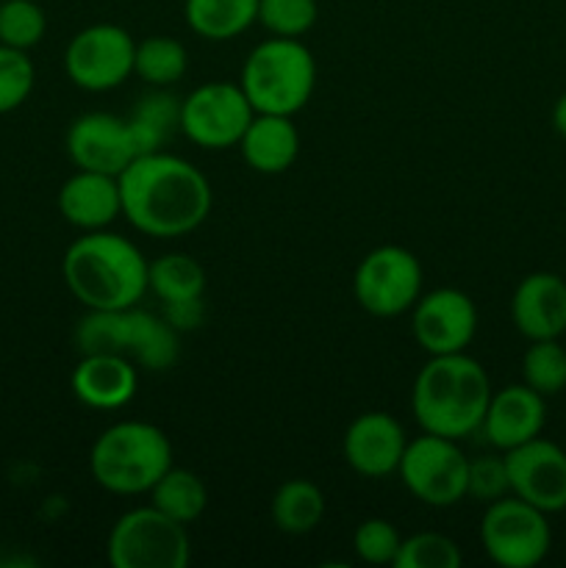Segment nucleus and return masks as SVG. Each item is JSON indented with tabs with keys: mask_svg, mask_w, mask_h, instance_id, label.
<instances>
[{
	"mask_svg": "<svg viewBox=\"0 0 566 568\" xmlns=\"http://www.w3.org/2000/svg\"><path fill=\"white\" fill-rule=\"evenodd\" d=\"M544 422H547V397L533 392L525 383H514V386L492 392L477 433H483L494 449L508 453V449L542 436Z\"/></svg>",
	"mask_w": 566,
	"mask_h": 568,
	"instance_id": "17",
	"label": "nucleus"
},
{
	"mask_svg": "<svg viewBox=\"0 0 566 568\" xmlns=\"http://www.w3.org/2000/svg\"><path fill=\"white\" fill-rule=\"evenodd\" d=\"M469 458L455 438L422 433L405 447L397 475L420 503L431 508H453L466 499Z\"/></svg>",
	"mask_w": 566,
	"mask_h": 568,
	"instance_id": "9",
	"label": "nucleus"
},
{
	"mask_svg": "<svg viewBox=\"0 0 566 568\" xmlns=\"http://www.w3.org/2000/svg\"><path fill=\"white\" fill-rule=\"evenodd\" d=\"M172 466V444L161 427L128 419L105 427L89 453L94 483L117 497L148 494Z\"/></svg>",
	"mask_w": 566,
	"mask_h": 568,
	"instance_id": "4",
	"label": "nucleus"
},
{
	"mask_svg": "<svg viewBox=\"0 0 566 568\" xmlns=\"http://www.w3.org/2000/svg\"><path fill=\"white\" fill-rule=\"evenodd\" d=\"M511 494L544 514L566 510V449L549 438H530L505 453Z\"/></svg>",
	"mask_w": 566,
	"mask_h": 568,
	"instance_id": "14",
	"label": "nucleus"
},
{
	"mask_svg": "<svg viewBox=\"0 0 566 568\" xmlns=\"http://www.w3.org/2000/svg\"><path fill=\"white\" fill-rule=\"evenodd\" d=\"M189 55L178 39L172 37H148L137 42L133 55V72L150 87H172L186 75Z\"/></svg>",
	"mask_w": 566,
	"mask_h": 568,
	"instance_id": "27",
	"label": "nucleus"
},
{
	"mask_svg": "<svg viewBox=\"0 0 566 568\" xmlns=\"http://www.w3.org/2000/svg\"><path fill=\"white\" fill-rule=\"evenodd\" d=\"M183 20L209 42H231L259 20V0H183Z\"/></svg>",
	"mask_w": 566,
	"mask_h": 568,
	"instance_id": "23",
	"label": "nucleus"
},
{
	"mask_svg": "<svg viewBox=\"0 0 566 568\" xmlns=\"http://www.w3.org/2000/svg\"><path fill=\"white\" fill-rule=\"evenodd\" d=\"M522 383L542 397H555L566 388V349L558 338L530 342L522 355Z\"/></svg>",
	"mask_w": 566,
	"mask_h": 568,
	"instance_id": "28",
	"label": "nucleus"
},
{
	"mask_svg": "<svg viewBox=\"0 0 566 568\" xmlns=\"http://www.w3.org/2000/svg\"><path fill=\"white\" fill-rule=\"evenodd\" d=\"M105 552L114 568H186L192 544L186 525L144 505L114 521Z\"/></svg>",
	"mask_w": 566,
	"mask_h": 568,
	"instance_id": "7",
	"label": "nucleus"
},
{
	"mask_svg": "<svg viewBox=\"0 0 566 568\" xmlns=\"http://www.w3.org/2000/svg\"><path fill=\"white\" fill-rule=\"evenodd\" d=\"M239 87L247 94L255 114L294 116L314 94V53L300 39H264L244 59Z\"/></svg>",
	"mask_w": 566,
	"mask_h": 568,
	"instance_id": "6",
	"label": "nucleus"
},
{
	"mask_svg": "<svg viewBox=\"0 0 566 568\" xmlns=\"http://www.w3.org/2000/svg\"><path fill=\"white\" fill-rule=\"evenodd\" d=\"M255 116L247 94L233 81L200 83L181 100V131L203 150L236 148Z\"/></svg>",
	"mask_w": 566,
	"mask_h": 568,
	"instance_id": "11",
	"label": "nucleus"
},
{
	"mask_svg": "<svg viewBox=\"0 0 566 568\" xmlns=\"http://www.w3.org/2000/svg\"><path fill=\"white\" fill-rule=\"evenodd\" d=\"M511 320L527 342L566 333V281L555 272H530L511 297Z\"/></svg>",
	"mask_w": 566,
	"mask_h": 568,
	"instance_id": "18",
	"label": "nucleus"
},
{
	"mask_svg": "<svg viewBox=\"0 0 566 568\" xmlns=\"http://www.w3.org/2000/svg\"><path fill=\"white\" fill-rule=\"evenodd\" d=\"M244 164L259 175H281L297 161L300 131L292 116L255 114L239 139Z\"/></svg>",
	"mask_w": 566,
	"mask_h": 568,
	"instance_id": "21",
	"label": "nucleus"
},
{
	"mask_svg": "<svg viewBox=\"0 0 566 568\" xmlns=\"http://www.w3.org/2000/svg\"><path fill=\"white\" fill-rule=\"evenodd\" d=\"M488 399L492 383L481 361L466 353L431 355L414 381L411 410L422 433L461 442L481 430Z\"/></svg>",
	"mask_w": 566,
	"mask_h": 568,
	"instance_id": "3",
	"label": "nucleus"
},
{
	"mask_svg": "<svg viewBox=\"0 0 566 568\" xmlns=\"http://www.w3.org/2000/svg\"><path fill=\"white\" fill-rule=\"evenodd\" d=\"M408 438L403 425L383 410H370L350 422L342 438V455L350 469L361 477H388L397 471Z\"/></svg>",
	"mask_w": 566,
	"mask_h": 568,
	"instance_id": "16",
	"label": "nucleus"
},
{
	"mask_svg": "<svg viewBox=\"0 0 566 568\" xmlns=\"http://www.w3.org/2000/svg\"><path fill=\"white\" fill-rule=\"evenodd\" d=\"M137 42L125 28L98 22L70 39L64 50L67 78L83 92H109L133 75Z\"/></svg>",
	"mask_w": 566,
	"mask_h": 568,
	"instance_id": "12",
	"label": "nucleus"
},
{
	"mask_svg": "<svg viewBox=\"0 0 566 568\" xmlns=\"http://www.w3.org/2000/svg\"><path fill=\"white\" fill-rule=\"evenodd\" d=\"M128 128H131L133 148L139 155L155 153L166 144L172 131H181V100L172 98L166 89L153 87L148 94L137 100L131 114L125 116Z\"/></svg>",
	"mask_w": 566,
	"mask_h": 568,
	"instance_id": "22",
	"label": "nucleus"
},
{
	"mask_svg": "<svg viewBox=\"0 0 566 568\" xmlns=\"http://www.w3.org/2000/svg\"><path fill=\"white\" fill-rule=\"evenodd\" d=\"M120 194L122 216L155 239L198 231L214 203L209 178L192 161L164 150L133 159L120 172Z\"/></svg>",
	"mask_w": 566,
	"mask_h": 568,
	"instance_id": "1",
	"label": "nucleus"
},
{
	"mask_svg": "<svg viewBox=\"0 0 566 568\" xmlns=\"http://www.w3.org/2000/svg\"><path fill=\"white\" fill-rule=\"evenodd\" d=\"M477 331V308L461 288L422 294L411 308V333L427 355L466 353Z\"/></svg>",
	"mask_w": 566,
	"mask_h": 568,
	"instance_id": "13",
	"label": "nucleus"
},
{
	"mask_svg": "<svg viewBox=\"0 0 566 568\" xmlns=\"http://www.w3.org/2000/svg\"><path fill=\"white\" fill-rule=\"evenodd\" d=\"M400 544L403 538H400L397 527L386 519H366L355 527V555L370 566H392L400 552Z\"/></svg>",
	"mask_w": 566,
	"mask_h": 568,
	"instance_id": "33",
	"label": "nucleus"
},
{
	"mask_svg": "<svg viewBox=\"0 0 566 568\" xmlns=\"http://www.w3.org/2000/svg\"><path fill=\"white\" fill-rule=\"evenodd\" d=\"M164 320L170 322L178 333L194 331V327L203 325L205 320L203 297L181 300V303H164Z\"/></svg>",
	"mask_w": 566,
	"mask_h": 568,
	"instance_id": "35",
	"label": "nucleus"
},
{
	"mask_svg": "<svg viewBox=\"0 0 566 568\" xmlns=\"http://www.w3.org/2000/svg\"><path fill=\"white\" fill-rule=\"evenodd\" d=\"M320 6L316 0H259V20L272 37L300 39L316 26Z\"/></svg>",
	"mask_w": 566,
	"mask_h": 568,
	"instance_id": "30",
	"label": "nucleus"
},
{
	"mask_svg": "<svg viewBox=\"0 0 566 568\" xmlns=\"http://www.w3.org/2000/svg\"><path fill=\"white\" fill-rule=\"evenodd\" d=\"M67 155L78 170L120 175L137 159L128 120L105 111L81 114L67 131Z\"/></svg>",
	"mask_w": 566,
	"mask_h": 568,
	"instance_id": "15",
	"label": "nucleus"
},
{
	"mask_svg": "<svg viewBox=\"0 0 566 568\" xmlns=\"http://www.w3.org/2000/svg\"><path fill=\"white\" fill-rule=\"evenodd\" d=\"M148 264L131 239L111 231H89L67 247L61 277L87 311L139 305L148 288Z\"/></svg>",
	"mask_w": 566,
	"mask_h": 568,
	"instance_id": "2",
	"label": "nucleus"
},
{
	"mask_svg": "<svg viewBox=\"0 0 566 568\" xmlns=\"http://www.w3.org/2000/svg\"><path fill=\"white\" fill-rule=\"evenodd\" d=\"M353 294L366 314L392 320L414 308L422 297V264L411 250L383 244L355 266Z\"/></svg>",
	"mask_w": 566,
	"mask_h": 568,
	"instance_id": "10",
	"label": "nucleus"
},
{
	"mask_svg": "<svg viewBox=\"0 0 566 568\" xmlns=\"http://www.w3.org/2000/svg\"><path fill=\"white\" fill-rule=\"evenodd\" d=\"M78 353H111L122 355L139 369L164 372L178 364L181 355V333L164 316L137 308L87 311L75 325Z\"/></svg>",
	"mask_w": 566,
	"mask_h": 568,
	"instance_id": "5",
	"label": "nucleus"
},
{
	"mask_svg": "<svg viewBox=\"0 0 566 568\" xmlns=\"http://www.w3.org/2000/svg\"><path fill=\"white\" fill-rule=\"evenodd\" d=\"M148 288L161 303H181V300L203 297L205 272L192 255L166 253L148 264Z\"/></svg>",
	"mask_w": 566,
	"mask_h": 568,
	"instance_id": "26",
	"label": "nucleus"
},
{
	"mask_svg": "<svg viewBox=\"0 0 566 568\" xmlns=\"http://www.w3.org/2000/svg\"><path fill=\"white\" fill-rule=\"evenodd\" d=\"M325 519V494L316 483L292 477L272 497V521L286 536H309Z\"/></svg>",
	"mask_w": 566,
	"mask_h": 568,
	"instance_id": "24",
	"label": "nucleus"
},
{
	"mask_svg": "<svg viewBox=\"0 0 566 568\" xmlns=\"http://www.w3.org/2000/svg\"><path fill=\"white\" fill-rule=\"evenodd\" d=\"M59 211L78 231H105L122 214L120 175L78 170L61 183Z\"/></svg>",
	"mask_w": 566,
	"mask_h": 568,
	"instance_id": "20",
	"label": "nucleus"
},
{
	"mask_svg": "<svg viewBox=\"0 0 566 568\" xmlns=\"http://www.w3.org/2000/svg\"><path fill=\"white\" fill-rule=\"evenodd\" d=\"M553 128H555V133H558V136L566 139V92L560 94V98L555 100V105H553Z\"/></svg>",
	"mask_w": 566,
	"mask_h": 568,
	"instance_id": "36",
	"label": "nucleus"
},
{
	"mask_svg": "<svg viewBox=\"0 0 566 568\" xmlns=\"http://www.w3.org/2000/svg\"><path fill=\"white\" fill-rule=\"evenodd\" d=\"M37 70L28 59V50L0 44V116L20 109L33 92Z\"/></svg>",
	"mask_w": 566,
	"mask_h": 568,
	"instance_id": "32",
	"label": "nucleus"
},
{
	"mask_svg": "<svg viewBox=\"0 0 566 568\" xmlns=\"http://www.w3.org/2000/svg\"><path fill=\"white\" fill-rule=\"evenodd\" d=\"M511 494L508 466L505 455H481L469 458V471H466V497L481 499V503H494Z\"/></svg>",
	"mask_w": 566,
	"mask_h": 568,
	"instance_id": "34",
	"label": "nucleus"
},
{
	"mask_svg": "<svg viewBox=\"0 0 566 568\" xmlns=\"http://www.w3.org/2000/svg\"><path fill=\"white\" fill-rule=\"evenodd\" d=\"M78 403L92 410H117L133 399L139 388L137 364L122 355L87 353L75 364L70 377Z\"/></svg>",
	"mask_w": 566,
	"mask_h": 568,
	"instance_id": "19",
	"label": "nucleus"
},
{
	"mask_svg": "<svg viewBox=\"0 0 566 568\" xmlns=\"http://www.w3.org/2000/svg\"><path fill=\"white\" fill-rule=\"evenodd\" d=\"M394 568H458L461 549L453 538L442 532H416L403 538Z\"/></svg>",
	"mask_w": 566,
	"mask_h": 568,
	"instance_id": "31",
	"label": "nucleus"
},
{
	"mask_svg": "<svg viewBox=\"0 0 566 568\" xmlns=\"http://www.w3.org/2000/svg\"><path fill=\"white\" fill-rule=\"evenodd\" d=\"M48 31V14L37 0H0V44L17 50L37 48Z\"/></svg>",
	"mask_w": 566,
	"mask_h": 568,
	"instance_id": "29",
	"label": "nucleus"
},
{
	"mask_svg": "<svg viewBox=\"0 0 566 568\" xmlns=\"http://www.w3.org/2000/svg\"><path fill=\"white\" fill-rule=\"evenodd\" d=\"M148 494L153 508H159L161 514L181 521V525H192L194 519H200L205 505H209L205 483L194 471L181 469V466H170Z\"/></svg>",
	"mask_w": 566,
	"mask_h": 568,
	"instance_id": "25",
	"label": "nucleus"
},
{
	"mask_svg": "<svg viewBox=\"0 0 566 568\" xmlns=\"http://www.w3.org/2000/svg\"><path fill=\"white\" fill-rule=\"evenodd\" d=\"M481 541L497 566L533 568L549 555L553 530L544 510L508 494L486 505L481 519Z\"/></svg>",
	"mask_w": 566,
	"mask_h": 568,
	"instance_id": "8",
	"label": "nucleus"
}]
</instances>
